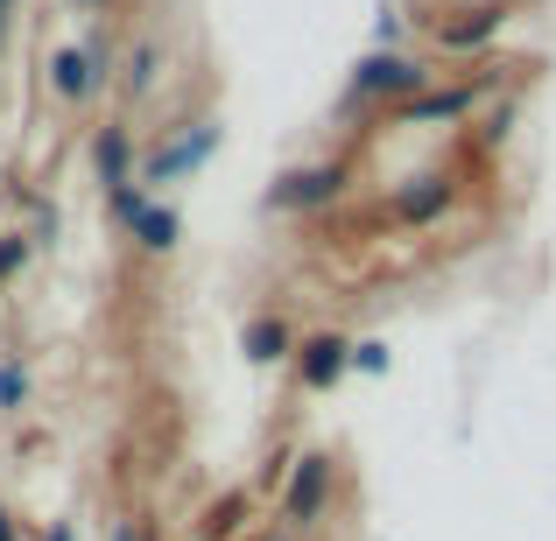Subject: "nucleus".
<instances>
[{
	"label": "nucleus",
	"mask_w": 556,
	"mask_h": 541,
	"mask_svg": "<svg viewBox=\"0 0 556 541\" xmlns=\"http://www.w3.org/2000/svg\"><path fill=\"white\" fill-rule=\"evenodd\" d=\"M121 541H135V534H121Z\"/></svg>",
	"instance_id": "dca6fc26"
},
{
	"label": "nucleus",
	"mask_w": 556,
	"mask_h": 541,
	"mask_svg": "<svg viewBox=\"0 0 556 541\" xmlns=\"http://www.w3.org/2000/svg\"><path fill=\"white\" fill-rule=\"evenodd\" d=\"M325 478H331V464L325 458H303L296 464V478H289V520H317V506H325Z\"/></svg>",
	"instance_id": "7ed1b4c3"
},
{
	"label": "nucleus",
	"mask_w": 556,
	"mask_h": 541,
	"mask_svg": "<svg viewBox=\"0 0 556 541\" xmlns=\"http://www.w3.org/2000/svg\"><path fill=\"white\" fill-rule=\"evenodd\" d=\"M353 365V345H339V338H317V345H303V379L311 387H331V379Z\"/></svg>",
	"instance_id": "39448f33"
},
{
	"label": "nucleus",
	"mask_w": 556,
	"mask_h": 541,
	"mask_svg": "<svg viewBox=\"0 0 556 541\" xmlns=\"http://www.w3.org/2000/svg\"><path fill=\"white\" fill-rule=\"evenodd\" d=\"M0 401H22V373H0Z\"/></svg>",
	"instance_id": "4468645a"
},
{
	"label": "nucleus",
	"mask_w": 556,
	"mask_h": 541,
	"mask_svg": "<svg viewBox=\"0 0 556 541\" xmlns=\"http://www.w3.org/2000/svg\"><path fill=\"white\" fill-rule=\"evenodd\" d=\"M113 211H121V218H127V226H135L149 246H169V240H177V218H169V211H155V204H141V197H135V183H121V190H113Z\"/></svg>",
	"instance_id": "f03ea898"
},
{
	"label": "nucleus",
	"mask_w": 556,
	"mask_h": 541,
	"mask_svg": "<svg viewBox=\"0 0 556 541\" xmlns=\"http://www.w3.org/2000/svg\"><path fill=\"white\" fill-rule=\"evenodd\" d=\"M247 352H254V359H282L289 352V331L282 324H254V331H247Z\"/></svg>",
	"instance_id": "9b49d317"
},
{
	"label": "nucleus",
	"mask_w": 556,
	"mask_h": 541,
	"mask_svg": "<svg viewBox=\"0 0 556 541\" xmlns=\"http://www.w3.org/2000/svg\"><path fill=\"white\" fill-rule=\"evenodd\" d=\"M0 541H14V528H8V520H0Z\"/></svg>",
	"instance_id": "2eb2a0df"
},
{
	"label": "nucleus",
	"mask_w": 556,
	"mask_h": 541,
	"mask_svg": "<svg viewBox=\"0 0 556 541\" xmlns=\"http://www.w3.org/2000/svg\"><path fill=\"white\" fill-rule=\"evenodd\" d=\"M422 85V70L408 64V56H367V64H359V92H416Z\"/></svg>",
	"instance_id": "20e7f679"
},
{
	"label": "nucleus",
	"mask_w": 556,
	"mask_h": 541,
	"mask_svg": "<svg viewBox=\"0 0 556 541\" xmlns=\"http://www.w3.org/2000/svg\"><path fill=\"white\" fill-rule=\"evenodd\" d=\"M56 92H64V99H85V92H92V56H85V50H64V56H56Z\"/></svg>",
	"instance_id": "0eeeda50"
},
{
	"label": "nucleus",
	"mask_w": 556,
	"mask_h": 541,
	"mask_svg": "<svg viewBox=\"0 0 556 541\" xmlns=\"http://www.w3.org/2000/svg\"><path fill=\"white\" fill-rule=\"evenodd\" d=\"M353 365H367V373H380V365H388V345H380V338L353 345Z\"/></svg>",
	"instance_id": "ddd939ff"
},
{
	"label": "nucleus",
	"mask_w": 556,
	"mask_h": 541,
	"mask_svg": "<svg viewBox=\"0 0 556 541\" xmlns=\"http://www.w3.org/2000/svg\"><path fill=\"white\" fill-rule=\"evenodd\" d=\"M99 177H106V190H121V183H127V141H121V134L99 141Z\"/></svg>",
	"instance_id": "9d476101"
},
{
	"label": "nucleus",
	"mask_w": 556,
	"mask_h": 541,
	"mask_svg": "<svg viewBox=\"0 0 556 541\" xmlns=\"http://www.w3.org/2000/svg\"><path fill=\"white\" fill-rule=\"evenodd\" d=\"M204 155H212V127H198V134H190L184 149L155 155V183H163V177H177V169H190V163H204Z\"/></svg>",
	"instance_id": "6e6552de"
},
{
	"label": "nucleus",
	"mask_w": 556,
	"mask_h": 541,
	"mask_svg": "<svg viewBox=\"0 0 556 541\" xmlns=\"http://www.w3.org/2000/svg\"><path fill=\"white\" fill-rule=\"evenodd\" d=\"M493 22H501V14H493V8H479L472 22H458V28H451V42H479V36H493Z\"/></svg>",
	"instance_id": "f8f14e48"
},
{
	"label": "nucleus",
	"mask_w": 556,
	"mask_h": 541,
	"mask_svg": "<svg viewBox=\"0 0 556 541\" xmlns=\"http://www.w3.org/2000/svg\"><path fill=\"white\" fill-rule=\"evenodd\" d=\"M465 106H472V92H437V99H416L408 120H458Z\"/></svg>",
	"instance_id": "1a4fd4ad"
},
{
	"label": "nucleus",
	"mask_w": 556,
	"mask_h": 541,
	"mask_svg": "<svg viewBox=\"0 0 556 541\" xmlns=\"http://www.w3.org/2000/svg\"><path fill=\"white\" fill-rule=\"evenodd\" d=\"M339 169H296V177H282L268 190V204H282V211H303V204H331L339 197Z\"/></svg>",
	"instance_id": "f257e3e1"
},
{
	"label": "nucleus",
	"mask_w": 556,
	"mask_h": 541,
	"mask_svg": "<svg viewBox=\"0 0 556 541\" xmlns=\"http://www.w3.org/2000/svg\"><path fill=\"white\" fill-rule=\"evenodd\" d=\"M444 197H451L444 177H422L416 190H402V197H394V211H402L408 226H422V218H437V211H444Z\"/></svg>",
	"instance_id": "423d86ee"
}]
</instances>
